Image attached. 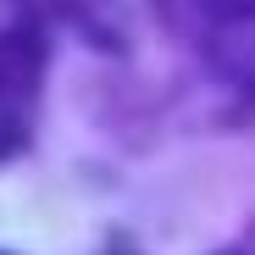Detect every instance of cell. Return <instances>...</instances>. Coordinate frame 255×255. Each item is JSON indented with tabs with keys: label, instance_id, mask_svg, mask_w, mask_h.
Here are the masks:
<instances>
[{
	"label": "cell",
	"instance_id": "6da1fadb",
	"mask_svg": "<svg viewBox=\"0 0 255 255\" xmlns=\"http://www.w3.org/2000/svg\"><path fill=\"white\" fill-rule=\"evenodd\" d=\"M39 89H45V45L28 28L0 33V161L17 155L33 133Z\"/></svg>",
	"mask_w": 255,
	"mask_h": 255
},
{
	"label": "cell",
	"instance_id": "7a4b0ae2",
	"mask_svg": "<svg viewBox=\"0 0 255 255\" xmlns=\"http://www.w3.org/2000/svg\"><path fill=\"white\" fill-rule=\"evenodd\" d=\"M228 255H255V233H250V239H244L239 250H228Z\"/></svg>",
	"mask_w": 255,
	"mask_h": 255
},
{
	"label": "cell",
	"instance_id": "3957f363",
	"mask_svg": "<svg viewBox=\"0 0 255 255\" xmlns=\"http://www.w3.org/2000/svg\"><path fill=\"white\" fill-rule=\"evenodd\" d=\"M111 255H133V250H111Z\"/></svg>",
	"mask_w": 255,
	"mask_h": 255
}]
</instances>
